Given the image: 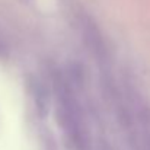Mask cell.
<instances>
[{
    "mask_svg": "<svg viewBox=\"0 0 150 150\" xmlns=\"http://www.w3.org/2000/svg\"><path fill=\"white\" fill-rule=\"evenodd\" d=\"M55 98L58 121L76 150H88L89 147V133L86 121L82 112V106L76 98L73 89L63 77L55 79Z\"/></svg>",
    "mask_w": 150,
    "mask_h": 150,
    "instance_id": "cell-1",
    "label": "cell"
},
{
    "mask_svg": "<svg viewBox=\"0 0 150 150\" xmlns=\"http://www.w3.org/2000/svg\"><path fill=\"white\" fill-rule=\"evenodd\" d=\"M79 26H80L82 37H83L89 51L93 54V57L98 58V61H105L106 60V47H105L103 37L100 34L99 28L96 26V23L86 13H80Z\"/></svg>",
    "mask_w": 150,
    "mask_h": 150,
    "instance_id": "cell-2",
    "label": "cell"
}]
</instances>
